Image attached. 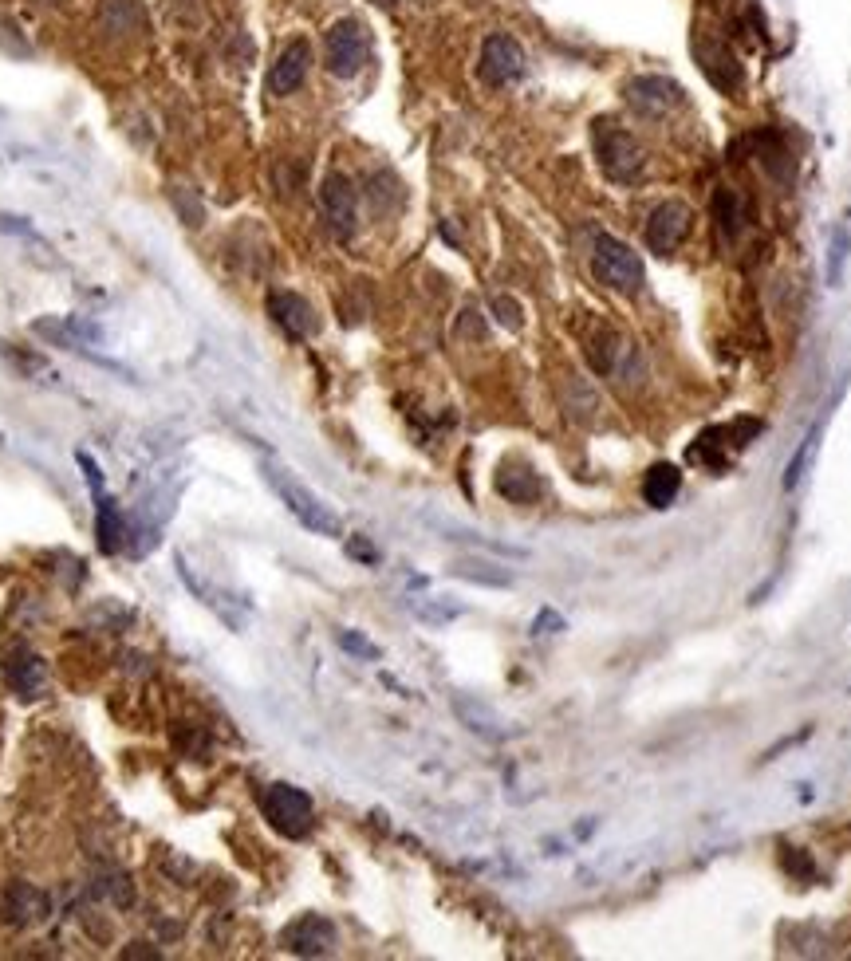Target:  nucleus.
<instances>
[{
  "mask_svg": "<svg viewBox=\"0 0 851 961\" xmlns=\"http://www.w3.org/2000/svg\"><path fill=\"white\" fill-rule=\"evenodd\" d=\"M284 946H288L292 954H300V958L331 954V946H335V926H331V918H324V914H304V918H296V922L284 930Z\"/></svg>",
  "mask_w": 851,
  "mask_h": 961,
  "instance_id": "11",
  "label": "nucleus"
},
{
  "mask_svg": "<svg viewBox=\"0 0 851 961\" xmlns=\"http://www.w3.org/2000/svg\"><path fill=\"white\" fill-rule=\"evenodd\" d=\"M690 225H694V213H690L686 201H662L647 221V245L666 257L690 237Z\"/></svg>",
  "mask_w": 851,
  "mask_h": 961,
  "instance_id": "7",
  "label": "nucleus"
},
{
  "mask_svg": "<svg viewBox=\"0 0 851 961\" xmlns=\"http://www.w3.org/2000/svg\"><path fill=\"white\" fill-rule=\"evenodd\" d=\"M785 867L792 871V875H800V879H812V875H816L812 859H808L800 847H785Z\"/></svg>",
  "mask_w": 851,
  "mask_h": 961,
  "instance_id": "24",
  "label": "nucleus"
},
{
  "mask_svg": "<svg viewBox=\"0 0 851 961\" xmlns=\"http://www.w3.org/2000/svg\"><path fill=\"white\" fill-rule=\"evenodd\" d=\"M335 639H339V650H347V654H355V658H363V662H379V658H383V650L371 639H363L359 631H339Z\"/></svg>",
  "mask_w": 851,
  "mask_h": 961,
  "instance_id": "22",
  "label": "nucleus"
},
{
  "mask_svg": "<svg viewBox=\"0 0 851 961\" xmlns=\"http://www.w3.org/2000/svg\"><path fill=\"white\" fill-rule=\"evenodd\" d=\"M816 442H820V426H812L808 430V438L796 446V453L788 457L785 465V489H796L800 481H804V473H808V465H812V453H816Z\"/></svg>",
  "mask_w": 851,
  "mask_h": 961,
  "instance_id": "19",
  "label": "nucleus"
},
{
  "mask_svg": "<svg viewBox=\"0 0 851 961\" xmlns=\"http://www.w3.org/2000/svg\"><path fill=\"white\" fill-rule=\"evenodd\" d=\"M678 489H682V473H678V465H670V461H658V465H651V469H647V477H643V501H647L651 509H666V505H674Z\"/></svg>",
  "mask_w": 851,
  "mask_h": 961,
  "instance_id": "16",
  "label": "nucleus"
},
{
  "mask_svg": "<svg viewBox=\"0 0 851 961\" xmlns=\"http://www.w3.org/2000/svg\"><path fill=\"white\" fill-rule=\"evenodd\" d=\"M264 481L272 485V493L284 501V509L296 516L308 532H316V536H343V520L331 513L328 505L312 493V489H304L288 469H280V465H264Z\"/></svg>",
  "mask_w": 851,
  "mask_h": 961,
  "instance_id": "1",
  "label": "nucleus"
},
{
  "mask_svg": "<svg viewBox=\"0 0 851 961\" xmlns=\"http://www.w3.org/2000/svg\"><path fill=\"white\" fill-rule=\"evenodd\" d=\"M347 552H351V556H359V560H367V564L375 560V548H371V544H363V540H351V544H347Z\"/></svg>",
  "mask_w": 851,
  "mask_h": 961,
  "instance_id": "27",
  "label": "nucleus"
},
{
  "mask_svg": "<svg viewBox=\"0 0 851 961\" xmlns=\"http://www.w3.org/2000/svg\"><path fill=\"white\" fill-rule=\"evenodd\" d=\"M848 257H851V229L848 225H836V229H832V245H828V284H832V288H840Z\"/></svg>",
  "mask_w": 851,
  "mask_h": 961,
  "instance_id": "17",
  "label": "nucleus"
},
{
  "mask_svg": "<svg viewBox=\"0 0 851 961\" xmlns=\"http://www.w3.org/2000/svg\"><path fill=\"white\" fill-rule=\"evenodd\" d=\"M261 812L264 820L288 839H300V835L312 832V820H316V808H312V796L292 788V784H268L261 796Z\"/></svg>",
  "mask_w": 851,
  "mask_h": 961,
  "instance_id": "4",
  "label": "nucleus"
},
{
  "mask_svg": "<svg viewBox=\"0 0 851 961\" xmlns=\"http://www.w3.org/2000/svg\"><path fill=\"white\" fill-rule=\"evenodd\" d=\"M591 138H595V158H599V170L611 178V182H619V186H631L639 174H643V166H647V154H643V146L635 142V134H627L623 127H615V123H595V130H591Z\"/></svg>",
  "mask_w": 851,
  "mask_h": 961,
  "instance_id": "2",
  "label": "nucleus"
},
{
  "mask_svg": "<svg viewBox=\"0 0 851 961\" xmlns=\"http://www.w3.org/2000/svg\"><path fill=\"white\" fill-rule=\"evenodd\" d=\"M477 71H481V79L489 83V87H509V83H517L524 75V52L521 44L513 40V36H489L485 44H481V64H477Z\"/></svg>",
  "mask_w": 851,
  "mask_h": 961,
  "instance_id": "6",
  "label": "nucleus"
},
{
  "mask_svg": "<svg viewBox=\"0 0 851 961\" xmlns=\"http://www.w3.org/2000/svg\"><path fill=\"white\" fill-rule=\"evenodd\" d=\"M320 205H324V217H328L331 233L339 241H351L355 237V221H359V205H355V186L343 178V174H331L320 190Z\"/></svg>",
  "mask_w": 851,
  "mask_h": 961,
  "instance_id": "8",
  "label": "nucleus"
},
{
  "mask_svg": "<svg viewBox=\"0 0 851 961\" xmlns=\"http://www.w3.org/2000/svg\"><path fill=\"white\" fill-rule=\"evenodd\" d=\"M410 611L422 619V623H430V627H446V623H454L461 611V603H446V599H410Z\"/></svg>",
  "mask_w": 851,
  "mask_h": 961,
  "instance_id": "18",
  "label": "nucleus"
},
{
  "mask_svg": "<svg viewBox=\"0 0 851 961\" xmlns=\"http://www.w3.org/2000/svg\"><path fill=\"white\" fill-rule=\"evenodd\" d=\"M556 631H564V619L544 607V611L536 615V623H532V635H556Z\"/></svg>",
  "mask_w": 851,
  "mask_h": 961,
  "instance_id": "25",
  "label": "nucleus"
},
{
  "mask_svg": "<svg viewBox=\"0 0 851 961\" xmlns=\"http://www.w3.org/2000/svg\"><path fill=\"white\" fill-rule=\"evenodd\" d=\"M714 209H718L721 233L733 241V237H737V229H741V201H737V193L718 190V197H714Z\"/></svg>",
  "mask_w": 851,
  "mask_h": 961,
  "instance_id": "21",
  "label": "nucleus"
},
{
  "mask_svg": "<svg viewBox=\"0 0 851 961\" xmlns=\"http://www.w3.org/2000/svg\"><path fill=\"white\" fill-rule=\"evenodd\" d=\"M627 103L639 115L658 119V115H666V111H674L682 103V87L674 79H666V75H639V79L627 83Z\"/></svg>",
  "mask_w": 851,
  "mask_h": 961,
  "instance_id": "9",
  "label": "nucleus"
},
{
  "mask_svg": "<svg viewBox=\"0 0 851 961\" xmlns=\"http://www.w3.org/2000/svg\"><path fill=\"white\" fill-rule=\"evenodd\" d=\"M497 493H501L505 501H513V505H532V501L544 493V485H540V477H536L528 465L505 461V465L497 469Z\"/></svg>",
  "mask_w": 851,
  "mask_h": 961,
  "instance_id": "15",
  "label": "nucleus"
},
{
  "mask_svg": "<svg viewBox=\"0 0 851 961\" xmlns=\"http://www.w3.org/2000/svg\"><path fill=\"white\" fill-rule=\"evenodd\" d=\"M268 316H272V323H276L288 339H308V335H316V327H320L312 304H308L304 296H296V292H272V296H268Z\"/></svg>",
  "mask_w": 851,
  "mask_h": 961,
  "instance_id": "10",
  "label": "nucleus"
},
{
  "mask_svg": "<svg viewBox=\"0 0 851 961\" xmlns=\"http://www.w3.org/2000/svg\"><path fill=\"white\" fill-rule=\"evenodd\" d=\"M371 56V36L359 20H335L328 28V40H324V64L331 75L339 79H351L359 67L367 64Z\"/></svg>",
  "mask_w": 851,
  "mask_h": 961,
  "instance_id": "5",
  "label": "nucleus"
},
{
  "mask_svg": "<svg viewBox=\"0 0 851 961\" xmlns=\"http://www.w3.org/2000/svg\"><path fill=\"white\" fill-rule=\"evenodd\" d=\"M0 914L8 926H32V922H44L48 918V895L28 887V883H12L8 895L0 902Z\"/></svg>",
  "mask_w": 851,
  "mask_h": 961,
  "instance_id": "13",
  "label": "nucleus"
},
{
  "mask_svg": "<svg viewBox=\"0 0 851 961\" xmlns=\"http://www.w3.org/2000/svg\"><path fill=\"white\" fill-rule=\"evenodd\" d=\"M454 713L465 721L469 733H477V737H485V741H505V737H513V729H509L489 705L477 702V698H454Z\"/></svg>",
  "mask_w": 851,
  "mask_h": 961,
  "instance_id": "14",
  "label": "nucleus"
},
{
  "mask_svg": "<svg viewBox=\"0 0 851 961\" xmlns=\"http://www.w3.org/2000/svg\"><path fill=\"white\" fill-rule=\"evenodd\" d=\"M40 678H44V666H40V658H24V666H16L12 670V682H16V690H24V694H32L36 686H40Z\"/></svg>",
  "mask_w": 851,
  "mask_h": 961,
  "instance_id": "23",
  "label": "nucleus"
},
{
  "mask_svg": "<svg viewBox=\"0 0 851 961\" xmlns=\"http://www.w3.org/2000/svg\"><path fill=\"white\" fill-rule=\"evenodd\" d=\"M454 576L473 579V583H489V587H509V583H513L509 572H501V568H493V564H481V560H461V564H454Z\"/></svg>",
  "mask_w": 851,
  "mask_h": 961,
  "instance_id": "20",
  "label": "nucleus"
},
{
  "mask_svg": "<svg viewBox=\"0 0 851 961\" xmlns=\"http://www.w3.org/2000/svg\"><path fill=\"white\" fill-rule=\"evenodd\" d=\"M493 312H497V320L505 323V327H521V308H517L513 300L497 296V300H493Z\"/></svg>",
  "mask_w": 851,
  "mask_h": 961,
  "instance_id": "26",
  "label": "nucleus"
},
{
  "mask_svg": "<svg viewBox=\"0 0 851 961\" xmlns=\"http://www.w3.org/2000/svg\"><path fill=\"white\" fill-rule=\"evenodd\" d=\"M308 67H312L308 40H292V44L276 56L272 71H268V95H292V91H300V83L308 79Z\"/></svg>",
  "mask_w": 851,
  "mask_h": 961,
  "instance_id": "12",
  "label": "nucleus"
},
{
  "mask_svg": "<svg viewBox=\"0 0 851 961\" xmlns=\"http://www.w3.org/2000/svg\"><path fill=\"white\" fill-rule=\"evenodd\" d=\"M591 268H595V280L607 284L611 292H639L643 288V260L635 257V249H627L623 241L599 233L595 237V249H591Z\"/></svg>",
  "mask_w": 851,
  "mask_h": 961,
  "instance_id": "3",
  "label": "nucleus"
}]
</instances>
